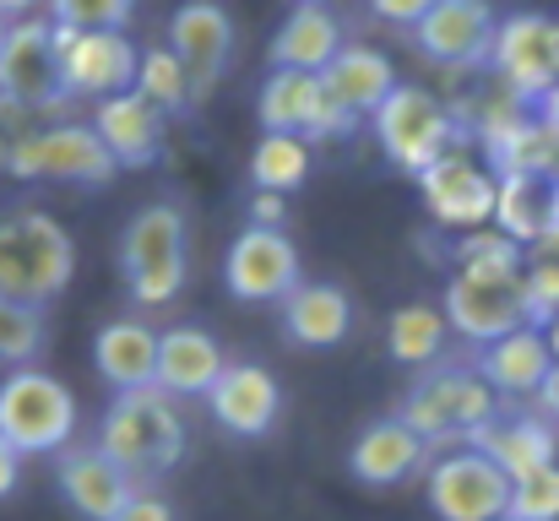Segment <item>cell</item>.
Instances as JSON below:
<instances>
[{
	"label": "cell",
	"instance_id": "cell-1",
	"mask_svg": "<svg viewBox=\"0 0 559 521\" xmlns=\"http://www.w3.org/2000/svg\"><path fill=\"white\" fill-rule=\"evenodd\" d=\"M98 451L131 478L169 473L186 457V418H180L175 396H164L158 386L115 391V402L104 407V424H98Z\"/></svg>",
	"mask_w": 559,
	"mask_h": 521
},
{
	"label": "cell",
	"instance_id": "cell-2",
	"mask_svg": "<svg viewBox=\"0 0 559 521\" xmlns=\"http://www.w3.org/2000/svg\"><path fill=\"white\" fill-rule=\"evenodd\" d=\"M76 277V239L49 212H5L0 217V299L11 305H49Z\"/></svg>",
	"mask_w": 559,
	"mask_h": 521
},
{
	"label": "cell",
	"instance_id": "cell-3",
	"mask_svg": "<svg viewBox=\"0 0 559 521\" xmlns=\"http://www.w3.org/2000/svg\"><path fill=\"white\" fill-rule=\"evenodd\" d=\"M500 413V396L484 386V375L478 369H467V364H440V369H429V375H418V386L402 396V407H396V418L435 451V446H467L489 418Z\"/></svg>",
	"mask_w": 559,
	"mask_h": 521
},
{
	"label": "cell",
	"instance_id": "cell-4",
	"mask_svg": "<svg viewBox=\"0 0 559 521\" xmlns=\"http://www.w3.org/2000/svg\"><path fill=\"white\" fill-rule=\"evenodd\" d=\"M186 272H190L186 212L169 206V201L142 206V212L126 223V234H120V277H126L131 299H136L142 310L169 305V299L186 288Z\"/></svg>",
	"mask_w": 559,
	"mask_h": 521
},
{
	"label": "cell",
	"instance_id": "cell-5",
	"mask_svg": "<svg viewBox=\"0 0 559 521\" xmlns=\"http://www.w3.org/2000/svg\"><path fill=\"white\" fill-rule=\"evenodd\" d=\"M0 440L16 457H60L76 440V396L49 369H11L0 380Z\"/></svg>",
	"mask_w": 559,
	"mask_h": 521
},
{
	"label": "cell",
	"instance_id": "cell-6",
	"mask_svg": "<svg viewBox=\"0 0 559 521\" xmlns=\"http://www.w3.org/2000/svg\"><path fill=\"white\" fill-rule=\"evenodd\" d=\"M370 131H374V142H380V153H385L396 169H407L413 179L429 169L435 158H445L451 147L467 142L462 120H456L435 93L407 87V82H396V87L385 93V104L370 115Z\"/></svg>",
	"mask_w": 559,
	"mask_h": 521
},
{
	"label": "cell",
	"instance_id": "cell-7",
	"mask_svg": "<svg viewBox=\"0 0 559 521\" xmlns=\"http://www.w3.org/2000/svg\"><path fill=\"white\" fill-rule=\"evenodd\" d=\"M5 169L16 179H49V185H109L115 179V158L98 142L93 126L60 120V126H33L22 137L5 142Z\"/></svg>",
	"mask_w": 559,
	"mask_h": 521
},
{
	"label": "cell",
	"instance_id": "cell-8",
	"mask_svg": "<svg viewBox=\"0 0 559 521\" xmlns=\"http://www.w3.org/2000/svg\"><path fill=\"white\" fill-rule=\"evenodd\" d=\"M489 66L500 76V93L516 109H538L544 93L559 82V27L544 11H516L500 16L495 44H489Z\"/></svg>",
	"mask_w": 559,
	"mask_h": 521
},
{
	"label": "cell",
	"instance_id": "cell-9",
	"mask_svg": "<svg viewBox=\"0 0 559 521\" xmlns=\"http://www.w3.org/2000/svg\"><path fill=\"white\" fill-rule=\"evenodd\" d=\"M136 60L142 49L126 33H82V27H55V71L66 98H115L136 87Z\"/></svg>",
	"mask_w": 559,
	"mask_h": 521
},
{
	"label": "cell",
	"instance_id": "cell-10",
	"mask_svg": "<svg viewBox=\"0 0 559 521\" xmlns=\"http://www.w3.org/2000/svg\"><path fill=\"white\" fill-rule=\"evenodd\" d=\"M0 104H16L27 115H55L66 104L60 71H55V22L22 16L0 38Z\"/></svg>",
	"mask_w": 559,
	"mask_h": 521
},
{
	"label": "cell",
	"instance_id": "cell-11",
	"mask_svg": "<svg viewBox=\"0 0 559 521\" xmlns=\"http://www.w3.org/2000/svg\"><path fill=\"white\" fill-rule=\"evenodd\" d=\"M429 511L440 521H500L511 506V478L473 446H456L429 462Z\"/></svg>",
	"mask_w": 559,
	"mask_h": 521
},
{
	"label": "cell",
	"instance_id": "cell-12",
	"mask_svg": "<svg viewBox=\"0 0 559 521\" xmlns=\"http://www.w3.org/2000/svg\"><path fill=\"white\" fill-rule=\"evenodd\" d=\"M478 142H484V158L495 179L500 174H533V179H555L559 174V137L533 115V109H516L506 93L484 104L478 115Z\"/></svg>",
	"mask_w": 559,
	"mask_h": 521
},
{
	"label": "cell",
	"instance_id": "cell-13",
	"mask_svg": "<svg viewBox=\"0 0 559 521\" xmlns=\"http://www.w3.org/2000/svg\"><path fill=\"white\" fill-rule=\"evenodd\" d=\"M223 283L234 299L245 305H272L288 299L305 277H299V250L283 228H245L228 256H223Z\"/></svg>",
	"mask_w": 559,
	"mask_h": 521
},
{
	"label": "cell",
	"instance_id": "cell-14",
	"mask_svg": "<svg viewBox=\"0 0 559 521\" xmlns=\"http://www.w3.org/2000/svg\"><path fill=\"white\" fill-rule=\"evenodd\" d=\"M495 5L489 0H435L418 27H407L413 49L435 66H484L495 44Z\"/></svg>",
	"mask_w": 559,
	"mask_h": 521
},
{
	"label": "cell",
	"instance_id": "cell-15",
	"mask_svg": "<svg viewBox=\"0 0 559 521\" xmlns=\"http://www.w3.org/2000/svg\"><path fill=\"white\" fill-rule=\"evenodd\" d=\"M418 190L440 228L473 234V228H489V217H495V174L478 169L467 158V147H451L445 158H435L418 174Z\"/></svg>",
	"mask_w": 559,
	"mask_h": 521
},
{
	"label": "cell",
	"instance_id": "cell-16",
	"mask_svg": "<svg viewBox=\"0 0 559 521\" xmlns=\"http://www.w3.org/2000/svg\"><path fill=\"white\" fill-rule=\"evenodd\" d=\"M440 299H445L440 305L445 327L478 347L500 343V338H511V332L527 327V316H522V283H489V277L451 272V283H445Z\"/></svg>",
	"mask_w": 559,
	"mask_h": 521
},
{
	"label": "cell",
	"instance_id": "cell-17",
	"mask_svg": "<svg viewBox=\"0 0 559 521\" xmlns=\"http://www.w3.org/2000/svg\"><path fill=\"white\" fill-rule=\"evenodd\" d=\"M169 49L175 60L186 66L195 98L212 93V82L228 71L234 60V16L217 5V0H186L175 16H169Z\"/></svg>",
	"mask_w": 559,
	"mask_h": 521
},
{
	"label": "cell",
	"instance_id": "cell-18",
	"mask_svg": "<svg viewBox=\"0 0 559 521\" xmlns=\"http://www.w3.org/2000/svg\"><path fill=\"white\" fill-rule=\"evenodd\" d=\"M206 407H212V418H217L228 435L261 440V435L277 424V413H283V386H277V375H272L266 364H234V358H228V369H223L217 386L206 391Z\"/></svg>",
	"mask_w": 559,
	"mask_h": 521
},
{
	"label": "cell",
	"instance_id": "cell-19",
	"mask_svg": "<svg viewBox=\"0 0 559 521\" xmlns=\"http://www.w3.org/2000/svg\"><path fill=\"white\" fill-rule=\"evenodd\" d=\"M55 484H60L66 506L87 521H115L131 506V495L142 489V484H136L131 473H120L98 446H66L60 462H55Z\"/></svg>",
	"mask_w": 559,
	"mask_h": 521
},
{
	"label": "cell",
	"instance_id": "cell-20",
	"mask_svg": "<svg viewBox=\"0 0 559 521\" xmlns=\"http://www.w3.org/2000/svg\"><path fill=\"white\" fill-rule=\"evenodd\" d=\"M98 131V142L109 147L115 169H147L158 153H164V115L131 87V93H115L93 109L87 120Z\"/></svg>",
	"mask_w": 559,
	"mask_h": 521
},
{
	"label": "cell",
	"instance_id": "cell-21",
	"mask_svg": "<svg viewBox=\"0 0 559 521\" xmlns=\"http://www.w3.org/2000/svg\"><path fill=\"white\" fill-rule=\"evenodd\" d=\"M223 369H228V353H223V343L206 327H169V332H158L153 386L164 396H206Z\"/></svg>",
	"mask_w": 559,
	"mask_h": 521
},
{
	"label": "cell",
	"instance_id": "cell-22",
	"mask_svg": "<svg viewBox=\"0 0 559 521\" xmlns=\"http://www.w3.org/2000/svg\"><path fill=\"white\" fill-rule=\"evenodd\" d=\"M418 467H429V446L402 418H374L370 429L354 440V451H348V473L365 489H396Z\"/></svg>",
	"mask_w": 559,
	"mask_h": 521
},
{
	"label": "cell",
	"instance_id": "cell-23",
	"mask_svg": "<svg viewBox=\"0 0 559 521\" xmlns=\"http://www.w3.org/2000/svg\"><path fill=\"white\" fill-rule=\"evenodd\" d=\"M467 446L484 451L511 484L555 462V429H549V418H538V413H495Z\"/></svg>",
	"mask_w": 559,
	"mask_h": 521
},
{
	"label": "cell",
	"instance_id": "cell-24",
	"mask_svg": "<svg viewBox=\"0 0 559 521\" xmlns=\"http://www.w3.org/2000/svg\"><path fill=\"white\" fill-rule=\"evenodd\" d=\"M343 49V22L332 16V5H294L277 33H272V71H305L321 76Z\"/></svg>",
	"mask_w": 559,
	"mask_h": 521
},
{
	"label": "cell",
	"instance_id": "cell-25",
	"mask_svg": "<svg viewBox=\"0 0 559 521\" xmlns=\"http://www.w3.org/2000/svg\"><path fill=\"white\" fill-rule=\"evenodd\" d=\"M321 87H326V98L348 115V120H370L374 109L385 104V93L396 87V71H391V60L370 49V44H343L337 49V60L321 71Z\"/></svg>",
	"mask_w": 559,
	"mask_h": 521
},
{
	"label": "cell",
	"instance_id": "cell-26",
	"mask_svg": "<svg viewBox=\"0 0 559 521\" xmlns=\"http://www.w3.org/2000/svg\"><path fill=\"white\" fill-rule=\"evenodd\" d=\"M255 115H261L266 137H305V142H316L321 115H326V87H321V76H305V71H266Z\"/></svg>",
	"mask_w": 559,
	"mask_h": 521
},
{
	"label": "cell",
	"instance_id": "cell-27",
	"mask_svg": "<svg viewBox=\"0 0 559 521\" xmlns=\"http://www.w3.org/2000/svg\"><path fill=\"white\" fill-rule=\"evenodd\" d=\"M473 369L484 375V386L495 396H538V386L555 369V358H549V343H544L538 327H522V332H511L500 343L478 347V364Z\"/></svg>",
	"mask_w": 559,
	"mask_h": 521
},
{
	"label": "cell",
	"instance_id": "cell-28",
	"mask_svg": "<svg viewBox=\"0 0 559 521\" xmlns=\"http://www.w3.org/2000/svg\"><path fill=\"white\" fill-rule=\"evenodd\" d=\"M93 369H98L115 391L153 386V369H158V332H153L147 321H136V316L98 327V338H93Z\"/></svg>",
	"mask_w": 559,
	"mask_h": 521
},
{
	"label": "cell",
	"instance_id": "cell-29",
	"mask_svg": "<svg viewBox=\"0 0 559 521\" xmlns=\"http://www.w3.org/2000/svg\"><path fill=\"white\" fill-rule=\"evenodd\" d=\"M354 327V299L337 283H299L283 299V332L299 347H337Z\"/></svg>",
	"mask_w": 559,
	"mask_h": 521
},
{
	"label": "cell",
	"instance_id": "cell-30",
	"mask_svg": "<svg viewBox=\"0 0 559 521\" xmlns=\"http://www.w3.org/2000/svg\"><path fill=\"white\" fill-rule=\"evenodd\" d=\"M544 201H549V179L500 174V179H495V217H489V228H500L506 239H516V245L527 250V245H538V234H544Z\"/></svg>",
	"mask_w": 559,
	"mask_h": 521
},
{
	"label": "cell",
	"instance_id": "cell-31",
	"mask_svg": "<svg viewBox=\"0 0 559 521\" xmlns=\"http://www.w3.org/2000/svg\"><path fill=\"white\" fill-rule=\"evenodd\" d=\"M445 338H451V327H445V316L435 305H402L391 316V327H385L391 358L407 364V369H435L440 353H445Z\"/></svg>",
	"mask_w": 559,
	"mask_h": 521
},
{
	"label": "cell",
	"instance_id": "cell-32",
	"mask_svg": "<svg viewBox=\"0 0 559 521\" xmlns=\"http://www.w3.org/2000/svg\"><path fill=\"white\" fill-rule=\"evenodd\" d=\"M456 272L462 277H489V283H522V267H527V250L516 239H506L500 228H473L456 239Z\"/></svg>",
	"mask_w": 559,
	"mask_h": 521
},
{
	"label": "cell",
	"instance_id": "cell-33",
	"mask_svg": "<svg viewBox=\"0 0 559 521\" xmlns=\"http://www.w3.org/2000/svg\"><path fill=\"white\" fill-rule=\"evenodd\" d=\"M250 179L266 196H294L310 179V142L305 137H261L250 153Z\"/></svg>",
	"mask_w": 559,
	"mask_h": 521
},
{
	"label": "cell",
	"instance_id": "cell-34",
	"mask_svg": "<svg viewBox=\"0 0 559 521\" xmlns=\"http://www.w3.org/2000/svg\"><path fill=\"white\" fill-rule=\"evenodd\" d=\"M136 93L169 120V115H186L190 104H195V87H190L186 66L175 60V49L164 44V49H142V60H136Z\"/></svg>",
	"mask_w": 559,
	"mask_h": 521
},
{
	"label": "cell",
	"instance_id": "cell-35",
	"mask_svg": "<svg viewBox=\"0 0 559 521\" xmlns=\"http://www.w3.org/2000/svg\"><path fill=\"white\" fill-rule=\"evenodd\" d=\"M55 27H82V33H126L136 16V0H44Z\"/></svg>",
	"mask_w": 559,
	"mask_h": 521
},
{
	"label": "cell",
	"instance_id": "cell-36",
	"mask_svg": "<svg viewBox=\"0 0 559 521\" xmlns=\"http://www.w3.org/2000/svg\"><path fill=\"white\" fill-rule=\"evenodd\" d=\"M44 347V316L33 305H11L0 299V364L11 369H27Z\"/></svg>",
	"mask_w": 559,
	"mask_h": 521
},
{
	"label": "cell",
	"instance_id": "cell-37",
	"mask_svg": "<svg viewBox=\"0 0 559 521\" xmlns=\"http://www.w3.org/2000/svg\"><path fill=\"white\" fill-rule=\"evenodd\" d=\"M506 521H559V462L527 473L511 484V506H506Z\"/></svg>",
	"mask_w": 559,
	"mask_h": 521
},
{
	"label": "cell",
	"instance_id": "cell-38",
	"mask_svg": "<svg viewBox=\"0 0 559 521\" xmlns=\"http://www.w3.org/2000/svg\"><path fill=\"white\" fill-rule=\"evenodd\" d=\"M522 316L538 332L559 316V261H538V267L522 272Z\"/></svg>",
	"mask_w": 559,
	"mask_h": 521
},
{
	"label": "cell",
	"instance_id": "cell-39",
	"mask_svg": "<svg viewBox=\"0 0 559 521\" xmlns=\"http://www.w3.org/2000/svg\"><path fill=\"white\" fill-rule=\"evenodd\" d=\"M115 521H180V517H175V506H169L164 495H153V489H136V495H131V506H126V511H120Z\"/></svg>",
	"mask_w": 559,
	"mask_h": 521
},
{
	"label": "cell",
	"instance_id": "cell-40",
	"mask_svg": "<svg viewBox=\"0 0 559 521\" xmlns=\"http://www.w3.org/2000/svg\"><path fill=\"white\" fill-rule=\"evenodd\" d=\"M429 5H435V0H370V11L380 22H391V27H418Z\"/></svg>",
	"mask_w": 559,
	"mask_h": 521
},
{
	"label": "cell",
	"instance_id": "cell-41",
	"mask_svg": "<svg viewBox=\"0 0 559 521\" xmlns=\"http://www.w3.org/2000/svg\"><path fill=\"white\" fill-rule=\"evenodd\" d=\"M538 250H549V261L559 256V174L549 179V201H544V234H538Z\"/></svg>",
	"mask_w": 559,
	"mask_h": 521
},
{
	"label": "cell",
	"instance_id": "cell-42",
	"mask_svg": "<svg viewBox=\"0 0 559 521\" xmlns=\"http://www.w3.org/2000/svg\"><path fill=\"white\" fill-rule=\"evenodd\" d=\"M283 196H266V190H255V201H250V228H283Z\"/></svg>",
	"mask_w": 559,
	"mask_h": 521
},
{
	"label": "cell",
	"instance_id": "cell-43",
	"mask_svg": "<svg viewBox=\"0 0 559 521\" xmlns=\"http://www.w3.org/2000/svg\"><path fill=\"white\" fill-rule=\"evenodd\" d=\"M16 478H22V457H16V451H11V446L0 440V500H5V495L16 489Z\"/></svg>",
	"mask_w": 559,
	"mask_h": 521
},
{
	"label": "cell",
	"instance_id": "cell-44",
	"mask_svg": "<svg viewBox=\"0 0 559 521\" xmlns=\"http://www.w3.org/2000/svg\"><path fill=\"white\" fill-rule=\"evenodd\" d=\"M538 407H544L549 424H559V364L544 375V386H538Z\"/></svg>",
	"mask_w": 559,
	"mask_h": 521
},
{
	"label": "cell",
	"instance_id": "cell-45",
	"mask_svg": "<svg viewBox=\"0 0 559 521\" xmlns=\"http://www.w3.org/2000/svg\"><path fill=\"white\" fill-rule=\"evenodd\" d=\"M533 115H538V120H544V126H549V131H555V137H559V82H555V87H549V93H544V104H538Z\"/></svg>",
	"mask_w": 559,
	"mask_h": 521
},
{
	"label": "cell",
	"instance_id": "cell-46",
	"mask_svg": "<svg viewBox=\"0 0 559 521\" xmlns=\"http://www.w3.org/2000/svg\"><path fill=\"white\" fill-rule=\"evenodd\" d=\"M38 5H44V0H0V16H5V22H22V16H33Z\"/></svg>",
	"mask_w": 559,
	"mask_h": 521
},
{
	"label": "cell",
	"instance_id": "cell-47",
	"mask_svg": "<svg viewBox=\"0 0 559 521\" xmlns=\"http://www.w3.org/2000/svg\"><path fill=\"white\" fill-rule=\"evenodd\" d=\"M544 343H549V358H555V364H559V316H555V321H549V327H544Z\"/></svg>",
	"mask_w": 559,
	"mask_h": 521
},
{
	"label": "cell",
	"instance_id": "cell-48",
	"mask_svg": "<svg viewBox=\"0 0 559 521\" xmlns=\"http://www.w3.org/2000/svg\"><path fill=\"white\" fill-rule=\"evenodd\" d=\"M294 5H326V0H294Z\"/></svg>",
	"mask_w": 559,
	"mask_h": 521
},
{
	"label": "cell",
	"instance_id": "cell-49",
	"mask_svg": "<svg viewBox=\"0 0 559 521\" xmlns=\"http://www.w3.org/2000/svg\"><path fill=\"white\" fill-rule=\"evenodd\" d=\"M5 27H11V22H5V16H0V38H5Z\"/></svg>",
	"mask_w": 559,
	"mask_h": 521
},
{
	"label": "cell",
	"instance_id": "cell-50",
	"mask_svg": "<svg viewBox=\"0 0 559 521\" xmlns=\"http://www.w3.org/2000/svg\"><path fill=\"white\" fill-rule=\"evenodd\" d=\"M555 27H559V16H555Z\"/></svg>",
	"mask_w": 559,
	"mask_h": 521
},
{
	"label": "cell",
	"instance_id": "cell-51",
	"mask_svg": "<svg viewBox=\"0 0 559 521\" xmlns=\"http://www.w3.org/2000/svg\"><path fill=\"white\" fill-rule=\"evenodd\" d=\"M500 521H506V517H500Z\"/></svg>",
	"mask_w": 559,
	"mask_h": 521
}]
</instances>
